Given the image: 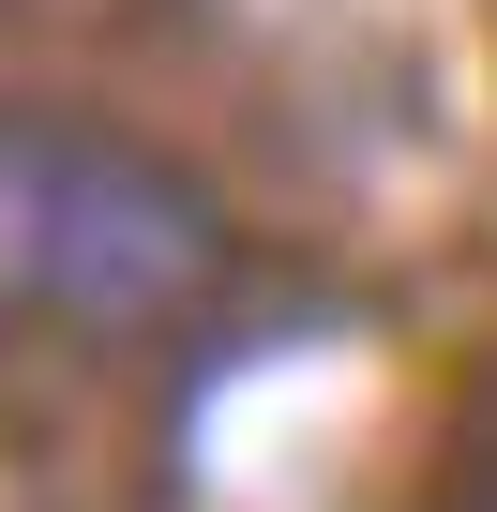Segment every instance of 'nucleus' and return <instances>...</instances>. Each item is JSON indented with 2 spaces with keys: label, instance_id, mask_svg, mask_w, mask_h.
<instances>
[{
  "label": "nucleus",
  "instance_id": "1",
  "mask_svg": "<svg viewBox=\"0 0 497 512\" xmlns=\"http://www.w3.org/2000/svg\"><path fill=\"white\" fill-rule=\"evenodd\" d=\"M211 272H226L211 196H196L166 151L91 136L76 226H61V272H46V332H76V347H151V332H181V317L211 302Z\"/></svg>",
  "mask_w": 497,
  "mask_h": 512
},
{
  "label": "nucleus",
  "instance_id": "2",
  "mask_svg": "<svg viewBox=\"0 0 497 512\" xmlns=\"http://www.w3.org/2000/svg\"><path fill=\"white\" fill-rule=\"evenodd\" d=\"M76 166H91V136H76V121L0 106V317H46L61 226H76Z\"/></svg>",
  "mask_w": 497,
  "mask_h": 512
}]
</instances>
